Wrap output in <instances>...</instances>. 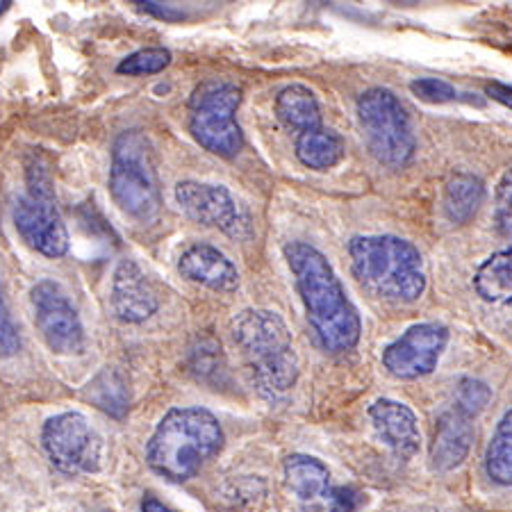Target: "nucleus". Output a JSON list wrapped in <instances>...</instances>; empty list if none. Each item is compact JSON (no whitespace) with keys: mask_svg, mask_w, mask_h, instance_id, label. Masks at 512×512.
Masks as SVG:
<instances>
[{"mask_svg":"<svg viewBox=\"0 0 512 512\" xmlns=\"http://www.w3.org/2000/svg\"><path fill=\"white\" fill-rule=\"evenodd\" d=\"M110 192L128 217L148 224L162 210V189L155 169L153 146L139 130L119 135L112 148Z\"/></svg>","mask_w":512,"mask_h":512,"instance_id":"39448f33","label":"nucleus"},{"mask_svg":"<svg viewBox=\"0 0 512 512\" xmlns=\"http://www.w3.org/2000/svg\"><path fill=\"white\" fill-rule=\"evenodd\" d=\"M176 201L187 219L205 228H217L235 239H246L253 233V214L224 185L183 180L176 187Z\"/></svg>","mask_w":512,"mask_h":512,"instance_id":"9d476101","label":"nucleus"},{"mask_svg":"<svg viewBox=\"0 0 512 512\" xmlns=\"http://www.w3.org/2000/svg\"><path fill=\"white\" fill-rule=\"evenodd\" d=\"M349 255L355 278L378 299L415 303L424 296V258L408 239L360 235L349 242Z\"/></svg>","mask_w":512,"mask_h":512,"instance_id":"20e7f679","label":"nucleus"},{"mask_svg":"<svg viewBox=\"0 0 512 512\" xmlns=\"http://www.w3.org/2000/svg\"><path fill=\"white\" fill-rule=\"evenodd\" d=\"M105 512H107V510H105Z\"/></svg>","mask_w":512,"mask_h":512,"instance_id":"72a5a7b5","label":"nucleus"},{"mask_svg":"<svg viewBox=\"0 0 512 512\" xmlns=\"http://www.w3.org/2000/svg\"><path fill=\"white\" fill-rule=\"evenodd\" d=\"M285 260L292 269L308 324L315 330L321 349L330 353L351 351L360 342L362 321L333 264L324 253L305 242H289L285 246Z\"/></svg>","mask_w":512,"mask_h":512,"instance_id":"f257e3e1","label":"nucleus"},{"mask_svg":"<svg viewBox=\"0 0 512 512\" xmlns=\"http://www.w3.org/2000/svg\"><path fill=\"white\" fill-rule=\"evenodd\" d=\"M242 103V92L230 82L210 80L203 82L192 96V114H189V132L219 158H235L244 146L242 128L235 119V112Z\"/></svg>","mask_w":512,"mask_h":512,"instance_id":"6e6552de","label":"nucleus"},{"mask_svg":"<svg viewBox=\"0 0 512 512\" xmlns=\"http://www.w3.org/2000/svg\"><path fill=\"white\" fill-rule=\"evenodd\" d=\"M21 349L19 333L12 324L10 315L0 321V358H12V355Z\"/></svg>","mask_w":512,"mask_h":512,"instance_id":"cd10ccee","label":"nucleus"},{"mask_svg":"<svg viewBox=\"0 0 512 512\" xmlns=\"http://www.w3.org/2000/svg\"><path fill=\"white\" fill-rule=\"evenodd\" d=\"M483 198L485 185L481 178L472 176V173H456L444 187L442 208L451 224L462 226L476 217V212L483 205Z\"/></svg>","mask_w":512,"mask_h":512,"instance_id":"6ab92c4d","label":"nucleus"},{"mask_svg":"<svg viewBox=\"0 0 512 512\" xmlns=\"http://www.w3.org/2000/svg\"><path fill=\"white\" fill-rule=\"evenodd\" d=\"M287 490L299 499L305 508L315 512H355L360 508V492L353 487L333 485L324 462L294 453L283 465Z\"/></svg>","mask_w":512,"mask_h":512,"instance_id":"f8f14e48","label":"nucleus"},{"mask_svg":"<svg viewBox=\"0 0 512 512\" xmlns=\"http://www.w3.org/2000/svg\"><path fill=\"white\" fill-rule=\"evenodd\" d=\"M41 444L48 460L64 474H96L105 462L103 437L80 412H62L48 419Z\"/></svg>","mask_w":512,"mask_h":512,"instance_id":"1a4fd4ad","label":"nucleus"},{"mask_svg":"<svg viewBox=\"0 0 512 512\" xmlns=\"http://www.w3.org/2000/svg\"><path fill=\"white\" fill-rule=\"evenodd\" d=\"M10 7H12L10 0H0V16H3L7 10H10Z\"/></svg>","mask_w":512,"mask_h":512,"instance_id":"2f4dec72","label":"nucleus"},{"mask_svg":"<svg viewBox=\"0 0 512 512\" xmlns=\"http://www.w3.org/2000/svg\"><path fill=\"white\" fill-rule=\"evenodd\" d=\"M358 119L371 155L390 169L406 167L417 142L399 98L383 87L367 89L358 101Z\"/></svg>","mask_w":512,"mask_h":512,"instance_id":"0eeeda50","label":"nucleus"},{"mask_svg":"<svg viewBox=\"0 0 512 512\" xmlns=\"http://www.w3.org/2000/svg\"><path fill=\"white\" fill-rule=\"evenodd\" d=\"M449 344V328L435 321L415 324L383 351V367L399 381L433 374Z\"/></svg>","mask_w":512,"mask_h":512,"instance_id":"ddd939ff","label":"nucleus"},{"mask_svg":"<svg viewBox=\"0 0 512 512\" xmlns=\"http://www.w3.org/2000/svg\"><path fill=\"white\" fill-rule=\"evenodd\" d=\"M169 64H171V53L167 48L153 46V48H142V51L128 55L126 60L117 66V71L121 76H155V73L167 69Z\"/></svg>","mask_w":512,"mask_h":512,"instance_id":"b1692460","label":"nucleus"},{"mask_svg":"<svg viewBox=\"0 0 512 512\" xmlns=\"http://www.w3.org/2000/svg\"><path fill=\"white\" fill-rule=\"evenodd\" d=\"M492 399L490 387L481 381H474V378H465L460 381L456 390V406L460 412H465L467 417H476L478 412L485 410L487 403Z\"/></svg>","mask_w":512,"mask_h":512,"instance_id":"393cba45","label":"nucleus"},{"mask_svg":"<svg viewBox=\"0 0 512 512\" xmlns=\"http://www.w3.org/2000/svg\"><path fill=\"white\" fill-rule=\"evenodd\" d=\"M474 444L472 417L458 408L442 412L437 419L433 444H431V465L437 472H453L467 460Z\"/></svg>","mask_w":512,"mask_h":512,"instance_id":"f3484780","label":"nucleus"},{"mask_svg":"<svg viewBox=\"0 0 512 512\" xmlns=\"http://www.w3.org/2000/svg\"><path fill=\"white\" fill-rule=\"evenodd\" d=\"M35 324L48 349L57 355H78L85 351V328L78 310L55 280H39L30 292Z\"/></svg>","mask_w":512,"mask_h":512,"instance_id":"9b49d317","label":"nucleus"},{"mask_svg":"<svg viewBox=\"0 0 512 512\" xmlns=\"http://www.w3.org/2000/svg\"><path fill=\"white\" fill-rule=\"evenodd\" d=\"M142 5V10L146 14L155 16V19H164V21H183L187 12L180 10L173 3H139Z\"/></svg>","mask_w":512,"mask_h":512,"instance_id":"c85d7f7f","label":"nucleus"},{"mask_svg":"<svg viewBox=\"0 0 512 512\" xmlns=\"http://www.w3.org/2000/svg\"><path fill=\"white\" fill-rule=\"evenodd\" d=\"M142 512H176V510H171L169 506H164V503L158 501L155 497H146L142 501Z\"/></svg>","mask_w":512,"mask_h":512,"instance_id":"7c9ffc66","label":"nucleus"},{"mask_svg":"<svg viewBox=\"0 0 512 512\" xmlns=\"http://www.w3.org/2000/svg\"><path fill=\"white\" fill-rule=\"evenodd\" d=\"M276 114L289 130L301 132L321 128V107L317 96L303 85H287L276 96Z\"/></svg>","mask_w":512,"mask_h":512,"instance_id":"a211bd4d","label":"nucleus"},{"mask_svg":"<svg viewBox=\"0 0 512 512\" xmlns=\"http://www.w3.org/2000/svg\"><path fill=\"white\" fill-rule=\"evenodd\" d=\"M410 92L415 94L419 101L431 103V105H442V103H453L458 98L456 87L449 85L440 78H417L410 82Z\"/></svg>","mask_w":512,"mask_h":512,"instance_id":"bb28decb","label":"nucleus"},{"mask_svg":"<svg viewBox=\"0 0 512 512\" xmlns=\"http://www.w3.org/2000/svg\"><path fill=\"white\" fill-rule=\"evenodd\" d=\"M87 396L89 401L94 403L96 408H101L107 415L123 419L128 412V403H130V396H128V387L126 383L121 381V376L117 371L112 369H105L98 374L92 383L87 387Z\"/></svg>","mask_w":512,"mask_h":512,"instance_id":"5701e85b","label":"nucleus"},{"mask_svg":"<svg viewBox=\"0 0 512 512\" xmlns=\"http://www.w3.org/2000/svg\"><path fill=\"white\" fill-rule=\"evenodd\" d=\"M474 289L487 303L512 305V249L490 255L478 267Z\"/></svg>","mask_w":512,"mask_h":512,"instance_id":"aec40b11","label":"nucleus"},{"mask_svg":"<svg viewBox=\"0 0 512 512\" xmlns=\"http://www.w3.org/2000/svg\"><path fill=\"white\" fill-rule=\"evenodd\" d=\"M485 92H487V96L492 98V101L506 105L512 110V87L510 85H501V82H490V85L485 87Z\"/></svg>","mask_w":512,"mask_h":512,"instance_id":"c756f323","label":"nucleus"},{"mask_svg":"<svg viewBox=\"0 0 512 512\" xmlns=\"http://www.w3.org/2000/svg\"><path fill=\"white\" fill-rule=\"evenodd\" d=\"M224 428L205 408H171L146 444V462L171 483H185L224 449Z\"/></svg>","mask_w":512,"mask_h":512,"instance_id":"f03ea898","label":"nucleus"},{"mask_svg":"<svg viewBox=\"0 0 512 512\" xmlns=\"http://www.w3.org/2000/svg\"><path fill=\"white\" fill-rule=\"evenodd\" d=\"M7 317V312H5V305H3V296H0V321H3Z\"/></svg>","mask_w":512,"mask_h":512,"instance_id":"473e14b6","label":"nucleus"},{"mask_svg":"<svg viewBox=\"0 0 512 512\" xmlns=\"http://www.w3.org/2000/svg\"><path fill=\"white\" fill-rule=\"evenodd\" d=\"M180 276L192 283L214 289V292H235L239 287V271L224 251L210 244H192L178 258Z\"/></svg>","mask_w":512,"mask_h":512,"instance_id":"dca6fc26","label":"nucleus"},{"mask_svg":"<svg viewBox=\"0 0 512 512\" xmlns=\"http://www.w3.org/2000/svg\"><path fill=\"white\" fill-rule=\"evenodd\" d=\"M230 330L262 399L280 401L287 396L299 378V358L283 317L264 308L242 310Z\"/></svg>","mask_w":512,"mask_h":512,"instance_id":"7ed1b4c3","label":"nucleus"},{"mask_svg":"<svg viewBox=\"0 0 512 512\" xmlns=\"http://www.w3.org/2000/svg\"><path fill=\"white\" fill-rule=\"evenodd\" d=\"M369 417L378 437H381L396 456L403 460L417 456L421 447V433L415 412L406 403L394 399H378L369 408Z\"/></svg>","mask_w":512,"mask_h":512,"instance_id":"2eb2a0df","label":"nucleus"},{"mask_svg":"<svg viewBox=\"0 0 512 512\" xmlns=\"http://www.w3.org/2000/svg\"><path fill=\"white\" fill-rule=\"evenodd\" d=\"M485 474L492 483L512 487V410L501 417L485 451Z\"/></svg>","mask_w":512,"mask_h":512,"instance_id":"4be33fe9","label":"nucleus"},{"mask_svg":"<svg viewBox=\"0 0 512 512\" xmlns=\"http://www.w3.org/2000/svg\"><path fill=\"white\" fill-rule=\"evenodd\" d=\"M26 183L28 192L14 208V226L30 249L46 258H62L69 251V230L57 210L53 180L39 162H30Z\"/></svg>","mask_w":512,"mask_h":512,"instance_id":"423d86ee","label":"nucleus"},{"mask_svg":"<svg viewBox=\"0 0 512 512\" xmlns=\"http://www.w3.org/2000/svg\"><path fill=\"white\" fill-rule=\"evenodd\" d=\"M296 158L301 160L303 167L326 171L340 164L344 158V142L337 132L328 128H317L301 132L296 137Z\"/></svg>","mask_w":512,"mask_h":512,"instance_id":"412c9836","label":"nucleus"},{"mask_svg":"<svg viewBox=\"0 0 512 512\" xmlns=\"http://www.w3.org/2000/svg\"><path fill=\"white\" fill-rule=\"evenodd\" d=\"M112 305L121 321L142 324L160 308L158 292L135 260H121L112 278Z\"/></svg>","mask_w":512,"mask_h":512,"instance_id":"4468645a","label":"nucleus"},{"mask_svg":"<svg viewBox=\"0 0 512 512\" xmlns=\"http://www.w3.org/2000/svg\"><path fill=\"white\" fill-rule=\"evenodd\" d=\"M494 224L501 237L512 242V169L503 173L494 196Z\"/></svg>","mask_w":512,"mask_h":512,"instance_id":"a878e982","label":"nucleus"}]
</instances>
